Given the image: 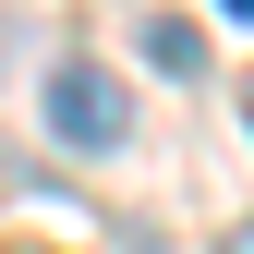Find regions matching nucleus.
Instances as JSON below:
<instances>
[{"instance_id":"nucleus-4","label":"nucleus","mask_w":254,"mask_h":254,"mask_svg":"<svg viewBox=\"0 0 254 254\" xmlns=\"http://www.w3.org/2000/svg\"><path fill=\"white\" fill-rule=\"evenodd\" d=\"M218 12H230V24H242V12H254V0H218Z\"/></svg>"},{"instance_id":"nucleus-3","label":"nucleus","mask_w":254,"mask_h":254,"mask_svg":"<svg viewBox=\"0 0 254 254\" xmlns=\"http://www.w3.org/2000/svg\"><path fill=\"white\" fill-rule=\"evenodd\" d=\"M218 254H254V242H242V230H218Z\"/></svg>"},{"instance_id":"nucleus-1","label":"nucleus","mask_w":254,"mask_h":254,"mask_svg":"<svg viewBox=\"0 0 254 254\" xmlns=\"http://www.w3.org/2000/svg\"><path fill=\"white\" fill-rule=\"evenodd\" d=\"M49 133L73 145V157L133 145V97L109 85V61H61V73H49Z\"/></svg>"},{"instance_id":"nucleus-2","label":"nucleus","mask_w":254,"mask_h":254,"mask_svg":"<svg viewBox=\"0 0 254 254\" xmlns=\"http://www.w3.org/2000/svg\"><path fill=\"white\" fill-rule=\"evenodd\" d=\"M145 61H157V73H194L206 37H194V24H145Z\"/></svg>"}]
</instances>
